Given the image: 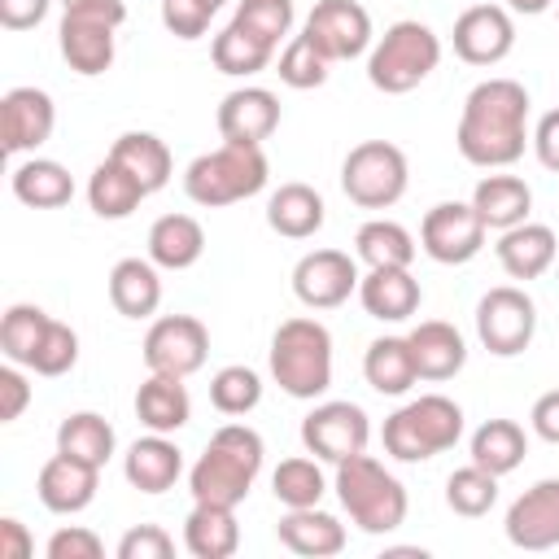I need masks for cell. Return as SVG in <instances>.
Returning <instances> with one entry per match:
<instances>
[{
	"label": "cell",
	"mask_w": 559,
	"mask_h": 559,
	"mask_svg": "<svg viewBox=\"0 0 559 559\" xmlns=\"http://www.w3.org/2000/svg\"><path fill=\"white\" fill-rule=\"evenodd\" d=\"M358 262L345 249H310L293 266V293L310 310H336L358 293Z\"/></svg>",
	"instance_id": "obj_15"
},
{
	"label": "cell",
	"mask_w": 559,
	"mask_h": 559,
	"mask_svg": "<svg viewBox=\"0 0 559 559\" xmlns=\"http://www.w3.org/2000/svg\"><path fill=\"white\" fill-rule=\"evenodd\" d=\"M275 537L284 550L301 559H328L345 550V524L319 507H288L275 524Z\"/></svg>",
	"instance_id": "obj_24"
},
{
	"label": "cell",
	"mask_w": 559,
	"mask_h": 559,
	"mask_svg": "<svg viewBox=\"0 0 559 559\" xmlns=\"http://www.w3.org/2000/svg\"><path fill=\"white\" fill-rule=\"evenodd\" d=\"M74 4H87V0H61V9H74Z\"/></svg>",
	"instance_id": "obj_56"
},
{
	"label": "cell",
	"mask_w": 559,
	"mask_h": 559,
	"mask_svg": "<svg viewBox=\"0 0 559 559\" xmlns=\"http://www.w3.org/2000/svg\"><path fill=\"white\" fill-rule=\"evenodd\" d=\"M31 555H35V542H31L26 524L4 515L0 520V559H31Z\"/></svg>",
	"instance_id": "obj_54"
},
{
	"label": "cell",
	"mask_w": 559,
	"mask_h": 559,
	"mask_svg": "<svg viewBox=\"0 0 559 559\" xmlns=\"http://www.w3.org/2000/svg\"><path fill=\"white\" fill-rule=\"evenodd\" d=\"M533 153H537V162L546 170L559 175V109H546L537 118V127H533Z\"/></svg>",
	"instance_id": "obj_52"
},
{
	"label": "cell",
	"mask_w": 559,
	"mask_h": 559,
	"mask_svg": "<svg viewBox=\"0 0 559 559\" xmlns=\"http://www.w3.org/2000/svg\"><path fill=\"white\" fill-rule=\"evenodd\" d=\"M454 144H459L463 162H472L480 170L515 166L524 157V144H533L524 83H515V79H485V83H476L467 92V100H463Z\"/></svg>",
	"instance_id": "obj_1"
},
{
	"label": "cell",
	"mask_w": 559,
	"mask_h": 559,
	"mask_svg": "<svg viewBox=\"0 0 559 559\" xmlns=\"http://www.w3.org/2000/svg\"><path fill=\"white\" fill-rule=\"evenodd\" d=\"M406 183H411L406 153L397 144H389V140H362L341 162V188L362 210L397 205L406 197Z\"/></svg>",
	"instance_id": "obj_9"
},
{
	"label": "cell",
	"mask_w": 559,
	"mask_h": 559,
	"mask_svg": "<svg viewBox=\"0 0 559 559\" xmlns=\"http://www.w3.org/2000/svg\"><path fill=\"white\" fill-rule=\"evenodd\" d=\"M528 454V437L515 419H485L476 432H472V463L493 472V476H507L524 463Z\"/></svg>",
	"instance_id": "obj_37"
},
{
	"label": "cell",
	"mask_w": 559,
	"mask_h": 559,
	"mask_svg": "<svg viewBox=\"0 0 559 559\" xmlns=\"http://www.w3.org/2000/svg\"><path fill=\"white\" fill-rule=\"evenodd\" d=\"M183 550L192 559H231L240 550V524H236V507H218V502H192L188 520H183Z\"/></svg>",
	"instance_id": "obj_26"
},
{
	"label": "cell",
	"mask_w": 559,
	"mask_h": 559,
	"mask_svg": "<svg viewBox=\"0 0 559 559\" xmlns=\"http://www.w3.org/2000/svg\"><path fill=\"white\" fill-rule=\"evenodd\" d=\"M48 323H52V319H48L39 306H26V301L9 306L4 319H0V349H4V358L17 362V367H31V358H35V349H39Z\"/></svg>",
	"instance_id": "obj_41"
},
{
	"label": "cell",
	"mask_w": 559,
	"mask_h": 559,
	"mask_svg": "<svg viewBox=\"0 0 559 559\" xmlns=\"http://www.w3.org/2000/svg\"><path fill=\"white\" fill-rule=\"evenodd\" d=\"M328 218L323 197L310 183H280L266 201V227L284 240H310Z\"/></svg>",
	"instance_id": "obj_28"
},
{
	"label": "cell",
	"mask_w": 559,
	"mask_h": 559,
	"mask_svg": "<svg viewBox=\"0 0 559 559\" xmlns=\"http://www.w3.org/2000/svg\"><path fill=\"white\" fill-rule=\"evenodd\" d=\"M109 157H114L118 166H127V170H131L148 192L166 188V183H170V170H175L166 140H162V135H153V131H122V135L114 140Z\"/></svg>",
	"instance_id": "obj_35"
},
{
	"label": "cell",
	"mask_w": 559,
	"mask_h": 559,
	"mask_svg": "<svg viewBox=\"0 0 559 559\" xmlns=\"http://www.w3.org/2000/svg\"><path fill=\"white\" fill-rule=\"evenodd\" d=\"M537 332V306L524 288L498 284L476 301V336L493 358H515L533 345Z\"/></svg>",
	"instance_id": "obj_10"
},
{
	"label": "cell",
	"mask_w": 559,
	"mask_h": 559,
	"mask_svg": "<svg viewBox=\"0 0 559 559\" xmlns=\"http://www.w3.org/2000/svg\"><path fill=\"white\" fill-rule=\"evenodd\" d=\"M362 376L376 393L384 397H402L419 371H415V354H411V341L406 336H376L362 354Z\"/></svg>",
	"instance_id": "obj_34"
},
{
	"label": "cell",
	"mask_w": 559,
	"mask_h": 559,
	"mask_svg": "<svg viewBox=\"0 0 559 559\" xmlns=\"http://www.w3.org/2000/svg\"><path fill=\"white\" fill-rule=\"evenodd\" d=\"M52 0H0V26L4 31H31L48 17Z\"/></svg>",
	"instance_id": "obj_51"
},
{
	"label": "cell",
	"mask_w": 559,
	"mask_h": 559,
	"mask_svg": "<svg viewBox=\"0 0 559 559\" xmlns=\"http://www.w3.org/2000/svg\"><path fill=\"white\" fill-rule=\"evenodd\" d=\"M26 406H31V384H26V376L17 371V362L0 367V424L22 419Z\"/></svg>",
	"instance_id": "obj_50"
},
{
	"label": "cell",
	"mask_w": 559,
	"mask_h": 559,
	"mask_svg": "<svg viewBox=\"0 0 559 559\" xmlns=\"http://www.w3.org/2000/svg\"><path fill=\"white\" fill-rule=\"evenodd\" d=\"M214 122L227 144H262L280 127V96L266 87H236L218 100Z\"/></svg>",
	"instance_id": "obj_20"
},
{
	"label": "cell",
	"mask_w": 559,
	"mask_h": 559,
	"mask_svg": "<svg viewBox=\"0 0 559 559\" xmlns=\"http://www.w3.org/2000/svg\"><path fill=\"white\" fill-rule=\"evenodd\" d=\"M44 555H48V559H100V555H105V542H100L92 528L70 524V528H57V533L48 537Z\"/></svg>",
	"instance_id": "obj_49"
},
{
	"label": "cell",
	"mask_w": 559,
	"mask_h": 559,
	"mask_svg": "<svg viewBox=\"0 0 559 559\" xmlns=\"http://www.w3.org/2000/svg\"><path fill=\"white\" fill-rule=\"evenodd\" d=\"M9 188H13V197H17L22 205H31V210H61V205H70V197H74L70 170H66L61 162H52V157L17 162L13 175H9Z\"/></svg>",
	"instance_id": "obj_32"
},
{
	"label": "cell",
	"mask_w": 559,
	"mask_h": 559,
	"mask_svg": "<svg viewBox=\"0 0 559 559\" xmlns=\"http://www.w3.org/2000/svg\"><path fill=\"white\" fill-rule=\"evenodd\" d=\"M454 52L467 66H498L515 48V22L502 4H472L454 17Z\"/></svg>",
	"instance_id": "obj_16"
},
{
	"label": "cell",
	"mask_w": 559,
	"mask_h": 559,
	"mask_svg": "<svg viewBox=\"0 0 559 559\" xmlns=\"http://www.w3.org/2000/svg\"><path fill=\"white\" fill-rule=\"evenodd\" d=\"M262 459H266V445L262 437L249 428V424H223L201 459L192 463L188 472V489H192V502H218V507H240L262 472Z\"/></svg>",
	"instance_id": "obj_2"
},
{
	"label": "cell",
	"mask_w": 559,
	"mask_h": 559,
	"mask_svg": "<svg viewBox=\"0 0 559 559\" xmlns=\"http://www.w3.org/2000/svg\"><path fill=\"white\" fill-rule=\"evenodd\" d=\"M301 35L328 57V61H354L371 48V13L358 0H319L306 13Z\"/></svg>",
	"instance_id": "obj_14"
},
{
	"label": "cell",
	"mask_w": 559,
	"mask_h": 559,
	"mask_svg": "<svg viewBox=\"0 0 559 559\" xmlns=\"http://www.w3.org/2000/svg\"><path fill=\"white\" fill-rule=\"evenodd\" d=\"M175 537L162 524H135L118 537V559H170Z\"/></svg>",
	"instance_id": "obj_48"
},
{
	"label": "cell",
	"mask_w": 559,
	"mask_h": 559,
	"mask_svg": "<svg viewBox=\"0 0 559 559\" xmlns=\"http://www.w3.org/2000/svg\"><path fill=\"white\" fill-rule=\"evenodd\" d=\"M271 493H275V502H284V511L288 507H319V498L328 493V480H323L319 459H306V454L284 459L271 472Z\"/></svg>",
	"instance_id": "obj_40"
},
{
	"label": "cell",
	"mask_w": 559,
	"mask_h": 559,
	"mask_svg": "<svg viewBox=\"0 0 559 559\" xmlns=\"http://www.w3.org/2000/svg\"><path fill=\"white\" fill-rule=\"evenodd\" d=\"M210 402H214L218 415H249L262 402V376L245 362L218 367L214 380H210Z\"/></svg>",
	"instance_id": "obj_43"
},
{
	"label": "cell",
	"mask_w": 559,
	"mask_h": 559,
	"mask_svg": "<svg viewBox=\"0 0 559 559\" xmlns=\"http://www.w3.org/2000/svg\"><path fill=\"white\" fill-rule=\"evenodd\" d=\"M210 358V332L197 314H162L144 332V367L188 380Z\"/></svg>",
	"instance_id": "obj_13"
},
{
	"label": "cell",
	"mask_w": 559,
	"mask_h": 559,
	"mask_svg": "<svg viewBox=\"0 0 559 559\" xmlns=\"http://www.w3.org/2000/svg\"><path fill=\"white\" fill-rule=\"evenodd\" d=\"M358 301L371 319L380 323H402L419 310L424 288L411 275V266H367V275L358 280Z\"/></svg>",
	"instance_id": "obj_21"
},
{
	"label": "cell",
	"mask_w": 559,
	"mask_h": 559,
	"mask_svg": "<svg viewBox=\"0 0 559 559\" xmlns=\"http://www.w3.org/2000/svg\"><path fill=\"white\" fill-rule=\"evenodd\" d=\"M472 205H476V214H480V223L489 231H507V227L528 223L533 188L520 175H485L472 188Z\"/></svg>",
	"instance_id": "obj_30"
},
{
	"label": "cell",
	"mask_w": 559,
	"mask_h": 559,
	"mask_svg": "<svg viewBox=\"0 0 559 559\" xmlns=\"http://www.w3.org/2000/svg\"><path fill=\"white\" fill-rule=\"evenodd\" d=\"M411 354H415V371L419 380H454L467 362V341L454 323L445 319H424L406 332Z\"/></svg>",
	"instance_id": "obj_23"
},
{
	"label": "cell",
	"mask_w": 559,
	"mask_h": 559,
	"mask_svg": "<svg viewBox=\"0 0 559 559\" xmlns=\"http://www.w3.org/2000/svg\"><path fill=\"white\" fill-rule=\"evenodd\" d=\"M135 419L148 428V432H179L188 419H192V397L183 389L179 376H162V371H148V380L135 389Z\"/></svg>",
	"instance_id": "obj_29"
},
{
	"label": "cell",
	"mask_w": 559,
	"mask_h": 559,
	"mask_svg": "<svg viewBox=\"0 0 559 559\" xmlns=\"http://www.w3.org/2000/svg\"><path fill=\"white\" fill-rule=\"evenodd\" d=\"M384 454L397 463H424L459 445L463 437V406L450 402L445 393H424L406 406H397L384 419Z\"/></svg>",
	"instance_id": "obj_6"
},
{
	"label": "cell",
	"mask_w": 559,
	"mask_h": 559,
	"mask_svg": "<svg viewBox=\"0 0 559 559\" xmlns=\"http://www.w3.org/2000/svg\"><path fill=\"white\" fill-rule=\"evenodd\" d=\"M493 253L511 280H537L555 266L559 240H555V227H546V223H520V227H507L498 236Z\"/></svg>",
	"instance_id": "obj_25"
},
{
	"label": "cell",
	"mask_w": 559,
	"mask_h": 559,
	"mask_svg": "<svg viewBox=\"0 0 559 559\" xmlns=\"http://www.w3.org/2000/svg\"><path fill=\"white\" fill-rule=\"evenodd\" d=\"M328 70H332V61H328V57H323L306 35H293V39L284 44L280 61H275L280 83H284V87H297V92L323 87V83H328Z\"/></svg>",
	"instance_id": "obj_44"
},
{
	"label": "cell",
	"mask_w": 559,
	"mask_h": 559,
	"mask_svg": "<svg viewBox=\"0 0 559 559\" xmlns=\"http://www.w3.org/2000/svg\"><path fill=\"white\" fill-rule=\"evenodd\" d=\"M210 4H214V9H218V4H227V0H210Z\"/></svg>",
	"instance_id": "obj_57"
},
{
	"label": "cell",
	"mask_w": 559,
	"mask_h": 559,
	"mask_svg": "<svg viewBox=\"0 0 559 559\" xmlns=\"http://www.w3.org/2000/svg\"><path fill=\"white\" fill-rule=\"evenodd\" d=\"M205 253V227L192 214H162L148 227V258L162 271H188Z\"/></svg>",
	"instance_id": "obj_31"
},
{
	"label": "cell",
	"mask_w": 559,
	"mask_h": 559,
	"mask_svg": "<svg viewBox=\"0 0 559 559\" xmlns=\"http://www.w3.org/2000/svg\"><path fill=\"white\" fill-rule=\"evenodd\" d=\"M122 476L140 493H166L183 476V454H179V445L166 432H148V437H140V441L127 445Z\"/></svg>",
	"instance_id": "obj_22"
},
{
	"label": "cell",
	"mask_w": 559,
	"mask_h": 559,
	"mask_svg": "<svg viewBox=\"0 0 559 559\" xmlns=\"http://www.w3.org/2000/svg\"><path fill=\"white\" fill-rule=\"evenodd\" d=\"M354 253L367 266H411L415 262V236L393 218H371L358 227Z\"/></svg>",
	"instance_id": "obj_39"
},
{
	"label": "cell",
	"mask_w": 559,
	"mask_h": 559,
	"mask_svg": "<svg viewBox=\"0 0 559 559\" xmlns=\"http://www.w3.org/2000/svg\"><path fill=\"white\" fill-rule=\"evenodd\" d=\"M271 376L297 402L323 397L332 389V332L310 314L284 319L271 336Z\"/></svg>",
	"instance_id": "obj_3"
},
{
	"label": "cell",
	"mask_w": 559,
	"mask_h": 559,
	"mask_svg": "<svg viewBox=\"0 0 559 559\" xmlns=\"http://www.w3.org/2000/svg\"><path fill=\"white\" fill-rule=\"evenodd\" d=\"M127 22V4L122 0H87V4H74L61 13V26H57V44H61V57L74 74L92 79V74H105L114 66V52H118V26Z\"/></svg>",
	"instance_id": "obj_8"
},
{
	"label": "cell",
	"mask_w": 559,
	"mask_h": 559,
	"mask_svg": "<svg viewBox=\"0 0 559 559\" xmlns=\"http://www.w3.org/2000/svg\"><path fill=\"white\" fill-rule=\"evenodd\" d=\"M210 57H214V66H218L223 74H231V79H249V74H258V70L271 66L275 44H266L262 35H253L249 26H240V22L231 17V22L214 35Z\"/></svg>",
	"instance_id": "obj_36"
},
{
	"label": "cell",
	"mask_w": 559,
	"mask_h": 559,
	"mask_svg": "<svg viewBox=\"0 0 559 559\" xmlns=\"http://www.w3.org/2000/svg\"><path fill=\"white\" fill-rule=\"evenodd\" d=\"M96 489H100V467H92V463H83L74 454H61V450L35 476V493H39V502L52 515H79V511H87L92 498H96Z\"/></svg>",
	"instance_id": "obj_19"
},
{
	"label": "cell",
	"mask_w": 559,
	"mask_h": 559,
	"mask_svg": "<svg viewBox=\"0 0 559 559\" xmlns=\"http://www.w3.org/2000/svg\"><path fill=\"white\" fill-rule=\"evenodd\" d=\"M144 197H148V188H144L127 166H118L114 157H105V162L92 170V179H87V205H92L96 218H109V223L135 214Z\"/></svg>",
	"instance_id": "obj_33"
},
{
	"label": "cell",
	"mask_w": 559,
	"mask_h": 559,
	"mask_svg": "<svg viewBox=\"0 0 559 559\" xmlns=\"http://www.w3.org/2000/svg\"><path fill=\"white\" fill-rule=\"evenodd\" d=\"M507 542L515 550H550L559 546V476H546L528 485L511 507H507Z\"/></svg>",
	"instance_id": "obj_17"
},
{
	"label": "cell",
	"mask_w": 559,
	"mask_h": 559,
	"mask_svg": "<svg viewBox=\"0 0 559 559\" xmlns=\"http://www.w3.org/2000/svg\"><path fill=\"white\" fill-rule=\"evenodd\" d=\"M528 424H533V432H537L542 441L559 445V389H550V393H542V397L533 402Z\"/></svg>",
	"instance_id": "obj_53"
},
{
	"label": "cell",
	"mask_w": 559,
	"mask_h": 559,
	"mask_svg": "<svg viewBox=\"0 0 559 559\" xmlns=\"http://www.w3.org/2000/svg\"><path fill=\"white\" fill-rule=\"evenodd\" d=\"M515 13H524V17H537V13H546L555 0H507Z\"/></svg>",
	"instance_id": "obj_55"
},
{
	"label": "cell",
	"mask_w": 559,
	"mask_h": 559,
	"mask_svg": "<svg viewBox=\"0 0 559 559\" xmlns=\"http://www.w3.org/2000/svg\"><path fill=\"white\" fill-rule=\"evenodd\" d=\"M231 17L240 26H249L253 35H262L266 44L280 48V39H288V31H293L297 9H293V0H236V13Z\"/></svg>",
	"instance_id": "obj_45"
},
{
	"label": "cell",
	"mask_w": 559,
	"mask_h": 559,
	"mask_svg": "<svg viewBox=\"0 0 559 559\" xmlns=\"http://www.w3.org/2000/svg\"><path fill=\"white\" fill-rule=\"evenodd\" d=\"M489 227L472 201H437L419 223V249L441 266H463L485 249Z\"/></svg>",
	"instance_id": "obj_11"
},
{
	"label": "cell",
	"mask_w": 559,
	"mask_h": 559,
	"mask_svg": "<svg viewBox=\"0 0 559 559\" xmlns=\"http://www.w3.org/2000/svg\"><path fill=\"white\" fill-rule=\"evenodd\" d=\"M57 127V105L44 87H9L0 96V144L4 153H35Z\"/></svg>",
	"instance_id": "obj_18"
},
{
	"label": "cell",
	"mask_w": 559,
	"mask_h": 559,
	"mask_svg": "<svg viewBox=\"0 0 559 559\" xmlns=\"http://www.w3.org/2000/svg\"><path fill=\"white\" fill-rule=\"evenodd\" d=\"M74 362H79V332L70 323L52 319L44 341H39V349H35V358H31V371L52 380V376H66Z\"/></svg>",
	"instance_id": "obj_46"
},
{
	"label": "cell",
	"mask_w": 559,
	"mask_h": 559,
	"mask_svg": "<svg viewBox=\"0 0 559 559\" xmlns=\"http://www.w3.org/2000/svg\"><path fill=\"white\" fill-rule=\"evenodd\" d=\"M437 61H441L437 31L415 17H402L376 39V48L367 57V79L384 96H406L437 70Z\"/></svg>",
	"instance_id": "obj_7"
},
{
	"label": "cell",
	"mask_w": 559,
	"mask_h": 559,
	"mask_svg": "<svg viewBox=\"0 0 559 559\" xmlns=\"http://www.w3.org/2000/svg\"><path fill=\"white\" fill-rule=\"evenodd\" d=\"M336 498L345 507V515L362 528V533H393L406 524V485L371 454H354L345 463H336Z\"/></svg>",
	"instance_id": "obj_5"
},
{
	"label": "cell",
	"mask_w": 559,
	"mask_h": 559,
	"mask_svg": "<svg viewBox=\"0 0 559 559\" xmlns=\"http://www.w3.org/2000/svg\"><path fill=\"white\" fill-rule=\"evenodd\" d=\"M371 424L358 402H319L301 419V445L319 463H345L354 454H367Z\"/></svg>",
	"instance_id": "obj_12"
},
{
	"label": "cell",
	"mask_w": 559,
	"mask_h": 559,
	"mask_svg": "<svg viewBox=\"0 0 559 559\" xmlns=\"http://www.w3.org/2000/svg\"><path fill=\"white\" fill-rule=\"evenodd\" d=\"M266 153L262 144H218L214 153H201L188 162L183 170V192L192 205H205V210H223V205H236V201H249L266 188Z\"/></svg>",
	"instance_id": "obj_4"
},
{
	"label": "cell",
	"mask_w": 559,
	"mask_h": 559,
	"mask_svg": "<svg viewBox=\"0 0 559 559\" xmlns=\"http://www.w3.org/2000/svg\"><path fill=\"white\" fill-rule=\"evenodd\" d=\"M162 266L153 258H122L109 271V301L122 319H148L162 306Z\"/></svg>",
	"instance_id": "obj_27"
},
{
	"label": "cell",
	"mask_w": 559,
	"mask_h": 559,
	"mask_svg": "<svg viewBox=\"0 0 559 559\" xmlns=\"http://www.w3.org/2000/svg\"><path fill=\"white\" fill-rule=\"evenodd\" d=\"M218 9L210 0H162V26L175 39H201Z\"/></svg>",
	"instance_id": "obj_47"
},
{
	"label": "cell",
	"mask_w": 559,
	"mask_h": 559,
	"mask_svg": "<svg viewBox=\"0 0 559 559\" xmlns=\"http://www.w3.org/2000/svg\"><path fill=\"white\" fill-rule=\"evenodd\" d=\"M498 502V476L467 463V467H454L445 476V507L454 515H467V520H480L489 515V507Z\"/></svg>",
	"instance_id": "obj_42"
},
{
	"label": "cell",
	"mask_w": 559,
	"mask_h": 559,
	"mask_svg": "<svg viewBox=\"0 0 559 559\" xmlns=\"http://www.w3.org/2000/svg\"><path fill=\"white\" fill-rule=\"evenodd\" d=\"M114 445H118L114 424L105 415H96V411H74L57 428V450L61 454H74V459H83L92 467H105L114 459Z\"/></svg>",
	"instance_id": "obj_38"
}]
</instances>
